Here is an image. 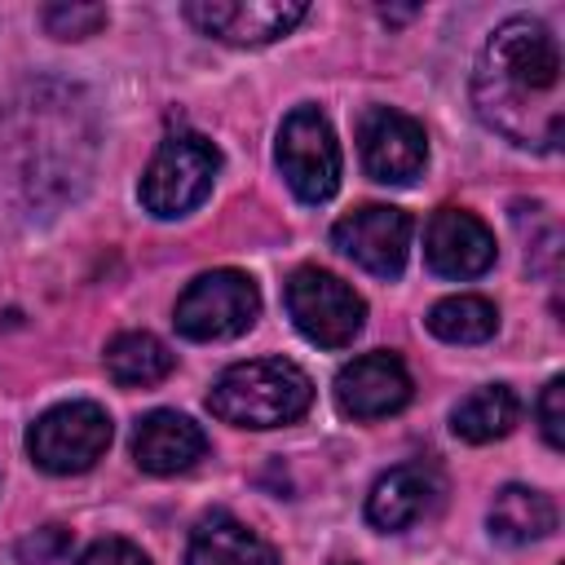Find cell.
I'll return each instance as SVG.
<instances>
[{
    "label": "cell",
    "mask_w": 565,
    "mask_h": 565,
    "mask_svg": "<svg viewBox=\"0 0 565 565\" xmlns=\"http://www.w3.org/2000/svg\"><path fill=\"white\" fill-rule=\"evenodd\" d=\"M287 313H291L296 331L305 340L322 344V349L353 344V335L366 322L362 296L344 278H335L327 269H313V265H305L287 278Z\"/></svg>",
    "instance_id": "cell-8"
},
{
    "label": "cell",
    "mask_w": 565,
    "mask_h": 565,
    "mask_svg": "<svg viewBox=\"0 0 565 565\" xmlns=\"http://www.w3.org/2000/svg\"><path fill=\"white\" fill-rule=\"evenodd\" d=\"M539 428L547 437V446H565V380H547L543 397H539Z\"/></svg>",
    "instance_id": "cell-22"
},
{
    "label": "cell",
    "mask_w": 565,
    "mask_h": 565,
    "mask_svg": "<svg viewBox=\"0 0 565 565\" xmlns=\"http://www.w3.org/2000/svg\"><path fill=\"white\" fill-rule=\"evenodd\" d=\"M556 530V503L534 486H503L490 503V534L508 547L539 543Z\"/></svg>",
    "instance_id": "cell-17"
},
{
    "label": "cell",
    "mask_w": 565,
    "mask_h": 565,
    "mask_svg": "<svg viewBox=\"0 0 565 565\" xmlns=\"http://www.w3.org/2000/svg\"><path fill=\"white\" fill-rule=\"evenodd\" d=\"M221 172V150L199 137V132H181V137H168L150 168L141 172V207L159 221H172V216H185L190 207H199L212 190Z\"/></svg>",
    "instance_id": "cell-4"
},
{
    "label": "cell",
    "mask_w": 565,
    "mask_h": 565,
    "mask_svg": "<svg viewBox=\"0 0 565 565\" xmlns=\"http://www.w3.org/2000/svg\"><path fill=\"white\" fill-rule=\"evenodd\" d=\"M331 243L340 256H349L366 274L397 278L411 256V216L388 203H366L331 225Z\"/></svg>",
    "instance_id": "cell-10"
},
{
    "label": "cell",
    "mask_w": 565,
    "mask_h": 565,
    "mask_svg": "<svg viewBox=\"0 0 565 565\" xmlns=\"http://www.w3.org/2000/svg\"><path fill=\"white\" fill-rule=\"evenodd\" d=\"M185 565H278V552L230 512H212L190 530Z\"/></svg>",
    "instance_id": "cell-16"
},
{
    "label": "cell",
    "mask_w": 565,
    "mask_h": 565,
    "mask_svg": "<svg viewBox=\"0 0 565 565\" xmlns=\"http://www.w3.org/2000/svg\"><path fill=\"white\" fill-rule=\"evenodd\" d=\"M305 13H309V4H300V0H194V4H185V18L203 35H216L238 49L274 44L278 35L300 26Z\"/></svg>",
    "instance_id": "cell-11"
},
{
    "label": "cell",
    "mask_w": 565,
    "mask_h": 565,
    "mask_svg": "<svg viewBox=\"0 0 565 565\" xmlns=\"http://www.w3.org/2000/svg\"><path fill=\"white\" fill-rule=\"evenodd\" d=\"M79 565H150V556L137 543H128V539H97L79 556Z\"/></svg>",
    "instance_id": "cell-24"
},
{
    "label": "cell",
    "mask_w": 565,
    "mask_h": 565,
    "mask_svg": "<svg viewBox=\"0 0 565 565\" xmlns=\"http://www.w3.org/2000/svg\"><path fill=\"white\" fill-rule=\"evenodd\" d=\"M278 168L300 203H327L340 190V141L318 106H296L282 119Z\"/></svg>",
    "instance_id": "cell-6"
},
{
    "label": "cell",
    "mask_w": 565,
    "mask_h": 565,
    "mask_svg": "<svg viewBox=\"0 0 565 565\" xmlns=\"http://www.w3.org/2000/svg\"><path fill=\"white\" fill-rule=\"evenodd\" d=\"M66 530L62 525H44V530H35L31 539H22L18 543V561L22 565H53L62 552H66Z\"/></svg>",
    "instance_id": "cell-23"
},
{
    "label": "cell",
    "mask_w": 565,
    "mask_h": 565,
    "mask_svg": "<svg viewBox=\"0 0 565 565\" xmlns=\"http://www.w3.org/2000/svg\"><path fill=\"white\" fill-rule=\"evenodd\" d=\"M97 150L93 106L75 84H26L4 119V154L31 203H66L84 190Z\"/></svg>",
    "instance_id": "cell-2"
},
{
    "label": "cell",
    "mask_w": 565,
    "mask_h": 565,
    "mask_svg": "<svg viewBox=\"0 0 565 565\" xmlns=\"http://www.w3.org/2000/svg\"><path fill=\"white\" fill-rule=\"evenodd\" d=\"M309 402H313V384L287 358L234 362L230 371H221V380L207 393L212 415L234 428H282L300 419Z\"/></svg>",
    "instance_id": "cell-3"
},
{
    "label": "cell",
    "mask_w": 565,
    "mask_h": 565,
    "mask_svg": "<svg viewBox=\"0 0 565 565\" xmlns=\"http://www.w3.org/2000/svg\"><path fill=\"white\" fill-rule=\"evenodd\" d=\"M428 331L446 344H481L499 331V309L481 296H446L428 309Z\"/></svg>",
    "instance_id": "cell-20"
},
{
    "label": "cell",
    "mask_w": 565,
    "mask_h": 565,
    "mask_svg": "<svg viewBox=\"0 0 565 565\" xmlns=\"http://www.w3.org/2000/svg\"><path fill=\"white\" fill-rule=\"evenodd\" d=\"M44 31L57 35V40H84L93 35L97 26H106V9L102 4H49L40 13Z\"/></svg>",
    "instance_id": "cell-21"
},
{
    "label": "cell",
    "mask_w": 565,
    "mask_h": 565,
    "mask_svg": "<svg viewBox=\"0 0 565 565\" xmlns=\"http://www.w3.org/2000/svg\"><path fill=\"white\" fill-rule=\"evenodd\" d=\"M260 313V291L238 269L199 274L177 300V331L185 340H234Z\"/></svg>",
    "instance_id": "cell-7"
},
{
    "label": "cell",
    "mask_w": 565,
    "mask_h": 565,
    "mask_svg": "<svg viewBox=\"0 0 565 565\" xmlns=\"http://www.w3.org/2000/svg\"><path fill=\"white\" fill-rule=\"evenodd\" d=\"M203 455H207V437L181 411H150L132 433V459L141 472H154V477L185 472Z\"/></svg>",
    "instance_id": "cell-15"
},
{
    "label": "cell",
    "mask_w": 565,
    "mask_h": 565,
    "mask_svg": "<svg viewBox=\"0 0 565 565\" xmlns=\"http://www.w3.org/2000/svg\"><path fill=\"white\" fill-rule=\"evenodd\" d=\"M424 260L437 278H477L494 265V234L481 216L441 207L424 230Z\"/></svg>",
    "instance_id": "cell-12"
},
{
    "label": "cell",
    "mask_w": 565,
    "mask_h": 565,
    "mask_svg": "<svg viewBox=\"0 0 565 565\" xmlns=\"http://www.w3.org/2000/svg\"><path fill=\"white\" fill-rule=\"evenodd\" d=\"M561 44L539 18H508L472 66L477 115L516 146H561Z\"/></svg>",
    "instance_id": "cell-1"
},
{
    "label": "cell",
    "mask_w": 565,
    "mask_h": 565,
    "mask_svg": "<svg viewBox=\"0 0 565 565\" xmlns=\"http://www.w3.org/2000/svg\"><path fill=\"white\" fill-rule=\"evenodd\" d=\"M441 477L433 463H397L388 468L371 494H366V521L384 534H397V530H411L415 521L433 516L437 503H441Z\"/></svg>",
    "instance_id": "cell-14"
},
{
    "label": "cell",
    "mask_w": 565,
    "mask_h": 565,
    "mask_svg": "<svg viewBox=\"0 0 565 565\" xmlns=\"http://www.w3.org/2000/svg\"><path fill=\"white\" fill-rule=\"evenodd\" d=\"M172 353L159 335L150 331H124L106 344V375L124 388H146V384H159L168 371H172Z\"/></svg>",
    "instance_id": "cell-19"
},
{
    "label": "cell",
    "mask_w": 565,
    "mask_h": 565,
    "mask_svg": "<svg viewBox=\"0 0 565 565\" xmlns=\"http://www.w3.org/2000/svg\"><path fill=\"white\" fill-rule=\"evenodd\" d=\"M358 150L362 168L380 185H411L424 163H428V137L419 119L393 110V106H371L358 119Z\"/></svg>",
    "instance_id": "cell-9"
},
{
    "label": "cell",
    "mask_w": 565,
    "mask_h": 565,
    "mask_svg": "<svg viewBox=\"0 0 565 565\" xmlns=\"http://www.w3.org/2000/svg\"><path fill=\"white\" fill-rule=\"evenodd\" d=\"M335 565H358V561H335Z\"/></svg>",
    "instance_id": "cell-25"
},
{
    "label": "cell",
    "mask_w": 565,
    "mask_h": 565,
    "mask_svg": "<svg viewBox=\"0 0 565 565\" xmlns=\"http://www.w3.org/2000/svg\"><path fill=\"white\" fill-rule=\"evenodd\" d=\"M411 402V375L393 353H362L335 375V406L349 419H380Z\"/></svg>",
    "instance_id": "cell-13"
},
{
    "label": "cell",
    "mask_w": 565,
    "mask_h": 565,
    "mask_svg": "<svg viewBox=\"0 0 565 565\" xmlns=\"http://www.w3.org/2000/svg\"><path fill=\"white\" fill-rule=\"evenodd\" d=\"M516 419H521V397H516L508 384H486V388L468 393V397L450 411L455 437H459V441H472V446L508 437V433L516 428Z\"/></svg>",
    "instance_id": "cell-18"
},
{
    "label": "cell",
    "mask_w": 565,
    "mask_h": 565,
    "mask_svg": "<svg viewBox=\"0 0 565 565\" xmlns=\"http://www.w3.org/2000/svg\"><path fill=\"white\" fill-rule=\"evenodd\" d=\"M110 446V415L97 402H62L49 406L31 433H26V450L31 463L53 472V477H71V472H88Z\"/></svg>",
    "instance_id": "cell-5"
}]
</instances>
